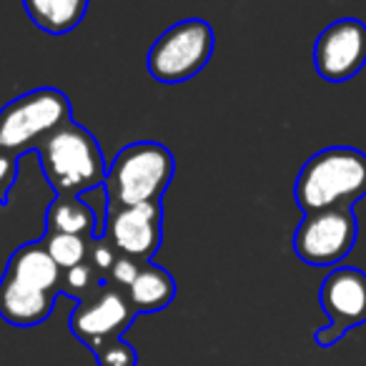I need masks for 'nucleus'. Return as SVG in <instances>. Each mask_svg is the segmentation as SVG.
<instances>
[{
	"mask_svg": "<svg viewBox=\"0 0 366 366\" xmlns=\"http://www.w3.org/2000/svg\"><path fill=\"white\" fill-rule=\"evenodd\" d=\"M314 66L324 81L344 83L366 66V26L356 18H341L316 38Z\"/></svg>",
	"mask_w": 366,
	"mask_h": 366,
	"instance_id": "9d476101",
	"label": "nucleus"
},
{
	"mask_svg": "<svg viewBox=\"0 0 366 366\" xmlns=\"http://www.w3.org/2000/svg\"><path fill=\"white\" fill-rule=\"evenodd\" d=\"M126 291L111 284H101L98 291L81 299L71 314V331L78 341L96 351L106 341L123 339L126 329L136 319Z\"/></svg>",
	"mask_w": 366,
	"mask_h": 366,
	"instance_id": "6e6552de",
	"label": "nucleus"
},
{
	"mask_svg": "<svg viewBox=\"0 0 366 366\" xmlns=\"http://www.w3.org/2000/svg\"><path fill=\"white\" fill-rule=\"evenodd\" d=\"M53 306H56V294L23 286L8 276L0 279V319L11 326L28 329L43 324L53 314Z\"/></svg>",
	"mask_w": 366,
	"mask_h": 366,
	"instance_id": "9b49d317",
	"label": "nucleus"
},
{
	"mask_svg": "<svg viewBox=\"0 0 366 366\" xmlns=\"http://www.w3.org/2000/svg\"><path fill=\"white\" fill-rule=\"evenodd\" d=\"M46 231L51 234H71L81 239H101L103 221L96 209L81 196H56L46 211Z\"/></svg>",
	"mask_w": 366,
	"mask_h": 366,
	"instance_id": "ddd939ff",
	"label": "nucleus"
},
{
	"mask_svg": "<svg viewBox=\"0 0 366 366\" xmlns=\"http://www.w3.org/2000/svg\"><path fill=\"white\" fill-rule=\"evenodd\" d=\"M319 301L329 324L316 329L314 339L326 349L366 321V274L354 266L334 269L321 284Z\"/></svg>",
	"mask_w": 366,
	"mask_h": 366,
	"instance_id": "0eeeda50",
	"label": "nucleus"
},
{
	"mask_svg": "<svg viewBox=\"0 0 366 366\" xmlns=\"http://www.w3.org/2000/svg\"><path fill=\"white\" fill-rule=\"evenodd\" d=\"M214 28L206 21L191 18L171 26L151 46L146 58L148 73L158 83H183L199 76L214 56Z\"/></svg>",
	"mask_w": 366,
	"mask_h": 366,
	"instance_id": "39448f33",
	"label": "nucleus"
},
{
	"mask_svg": "<svg viewBox=\"0 0 366 366\" xmlns=\"http://www.w3.org/2000/svg\"><path fill=\"white\" fill-rule=\"evenodd\" d=\"M294 196L304 216L354 209L366 196V153L349 146H331L314 153L301 166Z\"/></svg>",
	"mask_w": 366,
	"mask_h": 366,
	"instance_id": "f257e3e1",
	"label": "nucleus"
},
{
	"mask_svg": "<svg viewBox=\"0 0 366 366\" xmlns=\"http://www.w3.org/2000/svg\"><path fill=\"white\" fill-rule=\"evenodd\" d=\"M91 241L81 239V236L51 234V231H46V236L41 239V244H43V249L48 251V256L56 261L58 269L68 271V269H73V266L88 261V246H91Z\"/></svg>",
	"mask_w": 366,
	"mask_h": 366,
	"instance_id": "dca6fc26",
	"label": "nucleus"
},
{
	"mask_svg": "<svg viewBox=\"0 0 366 366\" xmlns=\"http://www.w3.org/2000/svg\"><path fill=\"white\" fill-rule=\"evenodd\" d=\"M116 259H118V254L103 239H93L91 241V246H88V264L98 271V276H101L103 281H106L108 271H111V266H113V261H116Z\"/></svg>",
	"mask_w": 366,
	"mask_h": 366,
	"instance_id": "aec40b11",
	"label": "nucleus"
},
{
	"mask_svg": "<svg viewBox=\"0 0 366 366\" xmlns=\"http://www.w3.org/2000/svg\"><path fill=\"white\" fill-rule=\"evenodd\" d=\"M359 236L354 209L306 214L294 234V251L309 266H336L351 254Z\"/></svg>",
	"mask_w": 366,
	"mask_h": 366,
	"instance_id": "423d86ee",
	"label": "nucleus"
},
{
	"mask_svg": "<svg viewBox=\"0 0 366 366\" xmlns=\"http://www.w3.org/2000/svg\"><path fill=\"white\" fill-rule=\"evenodd\" d=\"M71 121L73 108L63 91L51 86L28 91L0 108V151L16 158L38 151L51 133Z\"/></svg>",
	"mask_w": 366,
	"mask_h": 366,
	"instance_id": "20e7f679",
	"label": "nucleus"
},
{
	"mask_svg": "<svg viewBox=\"0 0 366 366\" xmlns=\"http://www.w3.org/2000/svg\"><path fill=\"white\" fill-rule=\"evenodd\" d=\"M91 0H23L28 18L36 28L51 36H66L81 26Z\"/></svg>",
	"mask_w": 366,
	"mask_h": 366,
	"instance_id": "2eb2a0df",
	"label": "nucleus"
},
{
	"mask_svg": "<svg viewBox=\"0 0 366 366\" xmlns=\"http://www.w3.org/2000/svg\"><path fill=\"white\" fill-rule=\"evenodd\" d=\"M101 239L118 256L151 261L156 251L161 249L163 239V204L151 201V204L106 211Z\"/></svg>",
	"mask_w": 366,
	"mask_h": 366,
	"instance_id": "1a4fd4ad",
	"label": "nucleus"
},
{
	"mask_svg": "<svg viewBox=\"0 0 366 366\" xmlns=\"http://www.w3.org/2000/svg\"><path fill=\"white\" fill-rule=\"evenodd\" d=\"M38 158L56 196H83L103 189L106 158L96 136L76 121L51 133L38 146Z\"/></svg>",
	"mask_w": 366,
	"mask_h": 366,
	"instance_id": "7ed1b4c3",
	"label": "nucleus"
},
{
	"mask_svg": "<svg viewBox=\"0 0 366 366\" xmlns=\"http://www.w3.org/2000/svg\"><path fill=\"white\" fill-rule=\"evenodd\" d=\"M176 173V158L163 143L138 141L121 148L103 181L106 211L161 201Z\"/></svg>",
	"mask_w": 366,
	"mask_h": 366,
	"instance_id": "f03ea898",
	"label": "nucleus"
},
{
	"mask_svg": "<svg viewBox=\"0 0 366 366\" xmlns=\"http://www.w3.org/2000/svg\"><path fill=\"white\" fill-rule=\"evenodd\" d=\"M98 366H138V354L128 341L113 339L93 351Z\"/></svg>",
	"mask_w": 366,
	"mask_h": 366,
	"instance_id": "a211bd4d",
	"label": "nucleus"
},
{
	"mask_svg": "<svg viewBox=\"0 0 366 366\" xmlns=\"http://www.w3.org/2000/svg\"><path fill=\"white\" fill-rule=\"evenodd\" d=\"M126 296L136 314H156L176 299V281L153 261H143L138 276L126 289Z\"/></svg>",
	"mask_w": 366,
	"mask_h": 366,
	"instance_id": "4468645a",
	"label": "nucleus"
},
{
	"mask_svg": "<svg viewBox=\"0 0 366 366\" xmlns=\"http://www.w3.org/2000/svg\"><path fill=\"white\" fill-rule=\"evenodd\" d=\"M141 264H143V261L118 256V259L113 261L111 271H108V276H106V281H103V284H111V286H116V289L126 291L128 286L133 284V279L138 276V271H141Z\"/></svg>",
	"mask_w": 366,
	"mask_h": 366,
	"instance_id": "6ab92c4d",
	"label": "nucleus"
},
{
	"mask_svg": "<svg viewBox=\"0 0 366 366\" xmlns=\"http://www.w3.org/2000/svg\"><path fill=\"white\" fill-rule=\"evenodd\" d=\"M101 284H103V279L98 276V271L93 269L88 261H83V264L63 271L61 294H68V296H73L76 301H81V299H86V296H91L93 291H98V286H101Z\"/></svg>",
	"mask_w": 366,
	"mask_h": 366,
	"instance_id": "f3484780",
	"label": "nucleus"
},
{
	"mask_svg": "<svg viewBox=\"0 0 366 366\" xmlns=\"http://www.w3.org/2000/svg\"><path fill=\"white\" fill-rule=\"evenodd\" d=\"M16 178H18V158L6 151H0V206L8 204V196H11L13 186H16Z\"/></svg>",
	"mask_w": 366,
	"mask_h": 366,
	"instance_id": "412c9836",
	"label": "nucleus"
},
{
	"mask_svg": "<svg viewBox=\"0 0 366 366\" xmlns=\"http://www.w3.org/2000/svg\"><path fill=\"white\" fill-rule=\"evenodd\" d=\"M3 276L18 281L23 286L31 289L46 291V294H61V276L63 271L56 266V261L48 256V251L43 249L41 241L33 244H23L8 259V266L3 271Z\"/></svg>",
	"mask_w": 366,
	"mask_h": 366,
	"instance_id": "f8f14e48",
	"label": "nucleus"
}]
</instances>
